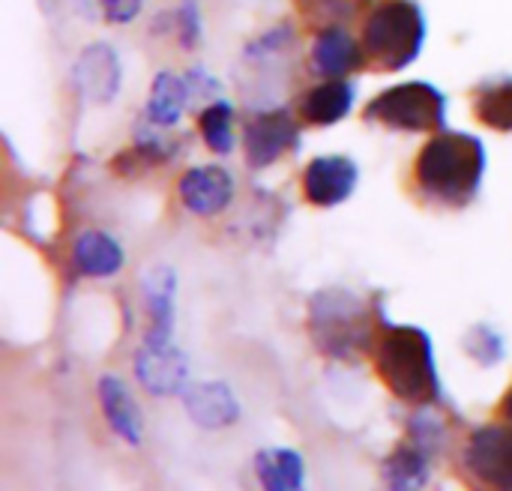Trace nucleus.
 Listing matches in <instances>:
<instances>
[{
  "label": "nucleus",
  "instance_id": "f257e3e1",
  "mask_svg": "<svg viewBox=\"0 0 512 491\" xmlns=\"http://www.w3.org/2000/svg\"><path fill=\"white\" fill-rule=\"evenodd\" d=\"M489 153L480 135L444 129L435 132L417 153L411 168L414 195L441 210H465L477 201Z\"/></svg>",
  "mask_w": 512,
  "mask_h": 491
},
{
  "label": "nucleus",
  "instance_id": "f03ea898",
  "mask_svg": "<svg viewBox=\"0 0 512 491\" xmlns=\"http://www.w3.org/2000/svg\"><path fill=\"white\" fill-rule=\"evenodd\" d=\"M387 321L381 297L366 300L363 294L330 285L309 297L306 330L315 351L333 363H357L372 354L381 324Z\"/></svg>",
  "mask_w": 512,
  "mask_h": 491
},
{
  "label": "nucleus",
  "instance_id": "7ed1b4c3",
  "mask_svg": "<svg viewBox=\"0 0 512 491\" xmlns=\"http://www.w3.org/2000/svg\"><path fill=\"white\" fill-rule=\"evenodd\" d=\"M372 366L378 381L411 408H441L447 405L435 342L423 327L393 324L390 318L381 324L378 339L372 345Z\"/></svg>",
  "mask_w": 512,
  "mask_h": 491
},
{
  "label": "nucleus",
  "instance_id": "20e7f679",
  "mask_svg": "<svg viewBox=\"0 0 512 491\" xmlns=\"http://www.w3.org/2000/svg\"><path fill=\"white\" fill-rule=\"evenodd\" d=\"M426 12L417 0H375L363 15V48L369 69L402 72L426 45Z\"/></svg>",
  "mask_w": 512,
  "mask_h": 491
},
{
  "label": "nucleus",
  "instance_id": "39448f33",
  "mask_svg": "<svg viewBox=\"0 0 512 491\" xmlns=\"http://www.w3.org/2000/svg\"><path fill=\"white\" fill-rule=\"evenodd\" d=\"M450 432L438 417V408H417L405 423V438L384 459L381 480L396 491L423 489L432 480V468L447 450Z\"/></svg>",
  "mask_w": 512,
  "mask_h": 491
},
{
  "label": "nucleus",
  "instance_id": "423d86ee",
  "mask_svg": "<svg viewBox=\"0 0 512 491\" xmlns=\"http://www.w3.org/2000/svg\"><path fill=\"white\" fill-rule=\"evenodd\" d=\"M363 120L390 132H444L447 96L432 81H402L381 90L366 108Z\"/></svg>",
  "mask_w": 512,
  "mask_h": 491
},
{
  "label": "nucleus",
  "instance_id": "0eeeda50",
  "mask_svg": "<svg viewBox=\"0 0 512 491\" xmlns=\"http://www.w3.org/2000/svg\"><path fill=\"white\" fill-rule=\"evenodd\" d=\"M300 117H294L285 105H261L243 123V156L252 171H264L276 165L282 156L300 150L303 129Z\"/></svg>",
  "mask_w": 512,
  "mask_h": 491
},
{
  "label": "nucleus",
  "instance_id": "6e6552de",
  "mask_svg": "<svg viewBox=\"0 0 512 491\" xmlns=\"http://www.w3.org/2000/svg\"><path fill=\"white\" fill-rule=\"evenodd\" d=\"M459 465L471 486L512 491V423L498 420L474 429L462 447Z\"/></svg>",
  "mask_w": 512,
  "mask_h": 491
},
{
  "label": "nucleus",
  "instance_id": "1a4fd4ad",
  "mask_svg": "<svg viewBox=\"0 0 512 491\" xmlns=\"http://www.w3.org/2000/svg\"><path fill=\"white\" fill-rule=\"evenodd\" d=\"M357 186H360V165L342 153L315 156L300 177L303 198L321 210H333L345 204L357 192Z\"/></svg>",
  "mask_w": 512,
  "mask_h": 491
},
{
  "label": "nucleus",
  "instance_id": "9d476101",
  "mask_svg": "<svg viewBox=\"0 0 512 491\" xmlns=\"http://www.w3.org/2000/svg\"><path fill=\"white\" fill-rule=\"evenodd\" d=\"M309 69L318 78H351L354 72L369 69L363 39H357L348 30V24H330V27L315 30Z\"/></svg>",
  "mask_w": 512,
  "mask_h": 491
},
{
  "label": "nucleus",
  "instance_id": "9b49d317",
  "mask_svg": "<svg viewBox=\"0 0 512 491\" xmlns=\"http://www.w3.org/2000/svg\"><path fill=\"white\" fill-rule=\"evenodd\" d=\"M72 84L87 102H96V105L114 102L123 84L117 51L108 42H90L72 66Z\"/></svg>",
  "mask_w": 512,
  "mask_h": 491
},
{
  "label": "nucleus",
  "instance_id": "f8f14e48",
  "mask_svg": "<svg viewBox=\"0 0 512 491\" xmlns=\"http://www.w3.org/2000/svg\"><path fill=\"white\" fill-rule=\"evenodd\" d=\"M132 369L138 384L156 399L180 396L189 384V357L177 345L153 348L141 342V348L132 357Z\"/></svg>",
  "mask_w": 512,
  "mask_h": 491
},
{
  "label": "nucleus",
  "instance_id": "ddd939ff",
  "mask_svg": "<svg viewBox=\"0 0 512 491\" xmlns=\"http://www.w3.org/2000/svg\"><path fill=\"white\" fill-rule=\"evenodd\" d=\"M180 204L201 219L225 213L234 201V177L222 165H195L177 183Z\"/></svg>",
  "mask_w": 512,
  "mask_h": 491
},
{
  "label": "nucleus",
  "instance_id": "4468645a",
  "mask_svg": "<svg viewBox=\"0 0 512 491\" xmlns=\"http://www.w3.org/2000/svg\"><path fill=\"white\" fill-rule=\"evenodd\" d=\"M177 273L174 267H156L144 276V312H147V333L144 345L165 348L174 345V327H177Z\"/></svg>",
  "mask_w": 512,
  "mask_h": 491
},
{
  "label": "nucleus",
  "instance_id": "2eb2a0df",
  "mask_svg": "<svg viewBox=\"0 0 512 491\" xmlns=\"http://www.w3.org/2000/svg\"><path fill=\"white\" fill-rule=\"evenodd\" d=\"M189 420L204 432H222L240 423L243 408L225 381H189L180 393Z\"/></svg>",
  "mask_w": 512,
  "mask_h": 491
},
{
  "label": "nucleus",
  "instance_id": "dca6fc26",
  "mask_svg": "<svg viewBox=\"0 0 512 491\" xmlns=\"http://www.w3.org/2000/svg\"><path fill=\"white\" fill-rule=\"evenodd\" d=\"M357 102V84L351 78H321L318 84L306 87L297 99V117L306 126L327 129L342 123Z\"/></svg>",
  "mask_w": 512,
  "mask_h": 491
},
{
  "label": "nucleus",
  "instance_id": "f3484780",
  "mask_svg": "<svg viewBox=\"0 0 512 491\" xmlns=\"http://www.w3.org/2000/svg\"><path fill=\"white\" fill-rule=\"evenodd\" d=\"M99 408L105 414L108 429L129 447L144 444V417L138 411V402L132 399L129 387L117 375H102L96 384Z\"/></svg>",
  "mask_w": 512,
  "mask_h": 491
},
{
  "label": "nucleus",
  "instance_id": "a211bd4d",
  "mask_svg": "<svg viewBox=\"0 0 512 491\" xmlns=\"http://www.w3.org/2000/svg\"><path fill=\"white\" fill-rule=\"evenodd\" d=\"M72 264L87 279H111L126 267V252L108 231L90 228L72 243Z\"/></svg>",
  "mask_w": 512,
  "mask_h": 491
},
{
  "label": "nucleus",
  "instance_id": "6ab92c4d",
  "mask_svg": "<svg viewBox=\"0 0 512 491\" xmlns=\"http://www.w3.org/2000/svg\"><path fill=\"white\" fill-rule=\"evenodd\" d=\"M189 105H192V90H189L186 75H177L171 69L156 72L147 105H144V117L156 126L174 129L183 120Z\"/></svg>",
  "mask_w": 512,
  "mask_h": 491
},
{
  "label": "nucleus",
  "instance_id": "aec40b11",
  "mask_svg": "<svg viewBox=\"0 0 512 491\" xmlns=\"http://www.w3.org/2000/svg\"><path fill=\"white\" fill-rule=\"evenodd\" d=\"M255 477L270 491H300L306 486V462L291 447H267L255 453Z\"/></svg>",
  "mask_w": 512,
  "mask_h": 491
},
{
  "label": "nucleus",
  "instance_id": "412c9836",
  "mask_svg": "<svg viewBox=\"0 0 512 491\" xmlns=\"http://www.w3.org/2000/svg\"><path fill=\"white\" fill-rule=\"evenodd\" d=\"M234 117H237V111L225 96L207 102L198 111V135H201V141L207 144L210 153H216V156H231L234 153V147H237Z\"/></svg>",
  "mask_w": 512,
  "mask_h": 491
},
{
  "label": "nucleus",
  "instance_id": "4be33fe9",
  "mask_svg": "<svg viewBox=\"0 0 512 491\" xmlns=\"http://www.w3.org/2000/svg\"><path fill=\"white\" fill-rule=\"evenodd\" d=\"M474 120L492 132L512 135V78H501L474 90Z\"/></svg>",
  "mask_w": 512,
  "mask_h": 491
},
{
  "label": "nucleus",
  "instance_id": "5701e85b",
  "mask_svg": "<svg viewBox=\"0 0 512 491\" xmlns=\"http://www.w3.org/2000/svg\"><path fill=\"white\" fill-rule=\"evenodd\" d=\"M303 24L315 33L330 24H351L366 15L375 0H291Z\"/></svg>",
  "mask_w": 512,
  "mask_h": 491
},
{
  "label": "nucleus",
  "instance_id": "b1692460",
  "mask_svg": "<svg viewBox=\"0 0 512 491\" xmlns=\"http://www.w3.org/2000/svg\"><path fill=\"white\" fill-rule=\"evenodd\" d=\"M462 348H465V354H468L477 366H483V369H495V366H501V363L507 360V339H504V333H498V330H495L492 324H486V321L471 324V327L465 330Z\"/></svg>",
  "mask_w": 512,
  "mask_h": 491
},
{
  "label": "nucleus",
  "instance_id": "393cba45",
  "mask_svg": "<svg viewBox=\"0 0 512 491\" xmlns=\"http://www.w3.org/2000/svg\"><path fill=\"white\" fill-rule=\"evenodd\" d=\"M177 24V39L183 51H195L204 39V15H201V0H180V9L174 12Z\"/></svg>",
  "mask_w": 512,
  "mask_h": 491
},
{
  "label": "nucleus",
  "instance_id": "a878e982",
  "mask_svg": "<svg viewBox=\"0 0 512 491\" xmlns=\"http://www.w3.org/2000/svg\"><path fill=\"white\" fill-rule=\"evenodd\" d=\"M144 0H99L102 18L108 24H132L141 15Z\"/></svg>",
  "mask_w": 512,
  "mask_h": 491
},
{
  "label": "nucleus",
  "instance_id": "bb28decb",
  "mask_svg": "<svg viewBox=\"0 0 512 491\" xmlns=\"http://www.w3.org/2000/svg\"><path fill=\"white\" fill-rule=\"evenodd\" d=\"M495 417H498V420H507V423H512V384L507 387V393L501 396V402H498V408H495Z\"/></svg>",
  "mask_w": 512,
  "mask_h": 491
}]
</instances>
